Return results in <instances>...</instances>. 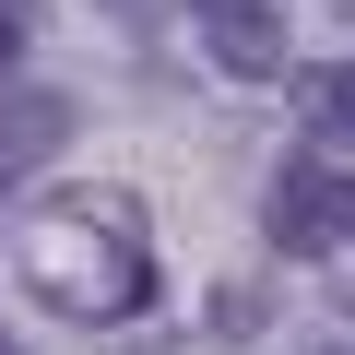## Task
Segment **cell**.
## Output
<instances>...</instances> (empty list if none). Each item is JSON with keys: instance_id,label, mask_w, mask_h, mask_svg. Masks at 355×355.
Returning <instances> with one entry per match:
<instances>
[{"instance_id": "6", "label": "cell", "mask_w": 355, "mask_h": 355, "mask_svg": "<svg viewBox=\"0 0 355 355\" xmlns=\"http://www.w3.org/2000/svg\"><path fill=\"white\" fill-rule=\"evenodd\" d=\"M0 355H24V343H12V331H0Z\"/></svg>"}, {"instance_id": "1", "label": "cell", "mask_w": 355, "mask_h": 355, "mask_svg": "<svg viewBox=\"0 0 355 355\" xmlns=\"http://www.w3.org/2000/svg\"><path fill=\"white\" fill-rule=\"evenodd\" d=\"M272 249H284V261L355 249V166H343L331 142H308V154L272 166Z\"/></svg>"}, {"instance_id": "7", "label": "cell", "mask_w": 355, "mask_h": 355, "mask_svg": "<svg viewBox=\"0 0 355 355\" xmlns=\"http://www.w3.org/2000/svg\"><path fill=\"white\" fill-rule=\"evenodd\" d=\"M343 355H355V343H343Z\"/></svg>"}, {"instance_id": "3", "label": "cell", "mask_w": 355, "mask_h": 355, "mask_svg": "<svg viewBox=\"0 0 355 355\" xmlns=\"http://www.w3.org/2000/svg\"><path fill=\"white\" fill-rule=\"evenodd\" d=\"M60 142H71V95H0V190H24L36 166H60Z\"/></svg>"}, {"instance_id": "4", "label": "cell", "mask_w": 355, "mask_h": 355, "mask_svg": "<svg viewBox=\"0 0 355 355\" xmlns=\"http://www.w3.org/2000/svg\"><path fill=\"white\" fill-rule=\"evenodd\" d=\"M296 119H308V142L355 154V60H320V71H296Z\"/></svg>"}, {"instance_id": "5", "label": "cell", "mask_w": 355, "mask_h": 355, "mask_svg": "<svg viewBox=\"0 0 355 355\" xmlns=\"http://www.w3.org/2000/svg\"><path fill=\"white\" fill-rule=\"evenodd\" d=\"M24 60V0H0V71Z\"/></svg>"}, {"instance_id": "2", "label": "cell", "mask_w": 355, "mask_h": 355, "mask_svg": "<svg viewBox=\"0 0 355 355\" xmlns=\"http://www.w3.org/2000/svg\"><path fill=\"white\" fill-rule=\"evenodd\" d=\"M190 24H202V48L237 71V83H272L284 71V0H190Z\"/></svg>"}]
</instances>
